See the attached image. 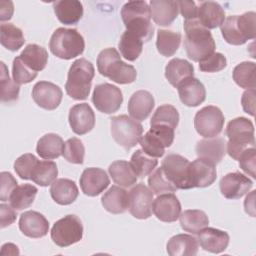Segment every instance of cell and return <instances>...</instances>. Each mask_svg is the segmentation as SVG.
<instances>
[{
	"label": "cell",
	"instance_id": "f1b7e54d",
	"mask_svg": "<svg viewBox=\"0 0 256 256\" xmlns=\"http://www.w3.org/2000/svg\"><path fill=\"white\" fill-rule=\"evenodd\" d=\"M102 206L112 214L124 213L129 208V193L119 186L110 187L101 198Z\"/></svg>",
	"mask_w": 256,
	"mask_h": 256
},
{
	"label": "cell",
	"instance_id": "44dd1931",
	"mask_svg": "<svg viewBox=\"0 0 256 256\" xmlns=\"http://www.w3.org/2000/svg\"><path fill=\"white\" fill-rule=\"evenodd\" d=\"M189 175L192 188L208 187L216 180L215 165L205 159L197 158L189 165Z\"/></svg>",
	"mask_w": 256,
	"mask_h": 256
},
{
	"label": "cell",
	"instance_id": "7a4b0ae2",
	"mask_svg": "<svg viewBox=\"0 0 256 256\" xmlns=\"http://www.w3.org/2000/svg\"><path fill=\"white\" fill-rule=\"evenodd\" d=\"M121 18L127 31L138 35L143 42H148L154 33L151 23L150 7L145 1H129L121 9Z\"/></svg>",
	"mask_w": 256,
	"mask_h": 256
},
{
	"label": "cell",
	"instance_id": "816d5d0a",
	"mask_svg": "<svg viewBox=\"0 0 256 256\" xmlns=\"http://www.w3.org/2000/svg\"><path fill=\"white\" fill-rule=\"evenodd\" d=\"M255 160H256V153L255 148L250 147L244 150L238 158L240 168L252 178H256L255 175Z\"/></svg>",
	"mask_w": 256,
	"mask_h": 256
},
{
	"label": "cell",
	"instance_id": "52a82bcc",
	"mask_svg": "<svg viewBox=\"0 0 256 256\" xmlns=\"http://www.w3.org/2000/svg\"><path fill=\"white\" fill-rule=\"evenodd\" d=\"M49 48L56 57L69 60L83 53L85 42L83 36L76 29L61 27L53 32Z\"/></svg>",
	"mask_w": 256,
	"mask_h": 256
},
{
	"label": "cell",
	"instance_id": "ee69618b",
	"mask_svg": "<svg viewBox=\"0 0 256 256\" xmlns=\"http://www.w3.org/2000/svg\"><path fill=\"white\" fill-rule=\"evenodd\" d=\"M178 123H179V113L177 109L172 105L164 104L159 106L154 112L150 121V126L166 125L175 129Z\"/></svg>",
	"mask_w": 256,
	"mask_h": 256
},
{
	"label": "cell",
	"instance_id": "3957f363",
	"mask_svg": "<svg viewBox=\"0 0 256 256\" xmlns=\"http://www.w3.org/2000/svg\"><path fill=\"white\" fill-rule=\"evenodd\" d=\"M97 69L102 76L118 84H130L137 77L136 69L132 65L123 62L115 48H107L99 53Z\"/></svg>",
	"mask_w": 256,
	"mask_h": 256
},
{
	"label": "cell",
	"instance_id": "1f68e13d",
	"mask_svg": "<svg viewBox=\"0 0 256 256\" xmlns=\"http://www.w3.org/2000/svg\"><path fill=\"white\" fill-rule=\"evenodd\" d=\"M194 67L187 60L174 58L171 59L165 67V77L175 88L184 80L193 77Z\"/></svg>",
	"mask_w": 256,
	"mask_h": 256
},
{
	"label": "cell",
	"instance_id": "30bf717a",
	"mask_svg": "<svg viewBox=\"0 0 256 256\" xmlns=\"http://www.w3.org/2000/svg\"><path fill=\"white\" fill-rule=\"evenodd\" d=\"M83 237V225L76 215H66L56 221L51 229V239L59 247H68Z\"/></svg>",
	"mask_w": 256,
	"mask_h": 256
},
{
	"label": "cell",
	"instance_id": "74e56055",
	"mask_svg": "<svg viewBox=\"0 0 256 256\" xmlns=\"http://www.w3.org/2000/svg\"><path fill=\"white\" fill-rule=\"evenodd\" d=\"M181 43V34L171 30L159 29L157 31L156 47L158 52L165 56H173L178 50Z\"/></svg>",
	"mask_w": 256,
	"mask_h": 256
},
{
	"label": "cell",
	"instance_id": "5bb4252c",
	"mask_svg": "<svg viewBox=\"0 0 256 256\" xmlns=\"http://www.w3.org/2000/svg\"><path fill=\"white\" fill-rule=\"evenodd\" d=\"M153 192L143 183L136 184L129 191V211L137 219H147L152 214Z\"/></svg>",
	"mask_w": 256,
	"mask_h": 256
},
{
	"label": "cell",
	"instance_id": "ffe728a7",
	"mask_svg": "<svg viewBox=\"0 0 256 256\" xmlns=\"http://www.w3.org/2000/svg\"><path fill=\"white\" fill-rule=\"evenodd\" d=\"M19 229L29 238H42L48 233L49 222L37 211H26L20 216Z\"/></svg>",
	"mask_w": 256,
	"mask_h": 256
},
{
	"label": "cell",
	"instance_id": "7dc6e473",
	"mask_svg": "<svg viewBox=\"0 0 256 256\" xmlns=\"http://www.w3.org/2000/svg\"><path fill=\"white\" fill-rule=\"evenodd\" d=\"M62 155L70 163L82 164L85 155V147L82 141L76 137L68 139L64 143Z\"/></svg>",
	"mask_w": 256,
	"mask_h": 256
},
{
	"label": "cell",
	"instance_id": "6da1fadb",
	"mask_svg": "<svg viewBox=\"0 0 256 256\" xmlns=\"http://www.w3.org/2000/svg\"><path fill=\"white\" fill-rule=\"evenodd\" d=\"M184 48L189 59L200 62L215 50V41L211 32L204 28L198 19L184 20Z\"/></svg>",
	"mask_w": 256,
	"mask_h": 256
},
{
	"label": "cell",
	"instance_id": "f6af8a7d",
	"mask_svg": "<svg viewBox=\"0 0 256 256\" xmlns=\"http://www.w3.org/2000/svg\"><path fill=\"white\" fill-rule=\"evenodd\" d=\"M1 75H0V84H1V101L3 103L13 102L18 99L20 86L14 80H11L9 77L8 69L4 62H1Z\"/></svg>",
	"mask_w": 256,
	"mask_h": 256
},
{
	"label": "cell",
	"instance_id": "83f0119b",
	"mask_svg": "<svg viewBox=\"0 0 256 256\" xmlns=\"http://www.w3.org/2000/svg\"><path fill=\"white\" fill-rule=\"evenodd\" d=\"M57 19L65 25H75L83 16V5L77 0H60L53 3Z\"/></svg>",
	"mask_w": 256,
	"mask_h": 256
},
{
	"label": "cell",
	"instance_id": "e575fe53",
	"mask_svg": "<svg viewBox=\"0 0 256 256\" xmlns=\"http://www.w3.org/2000/svg\"><path fill=\"white\" fill-rule=\"evenodd\" d=\"M112 180L120 187H131L137 182V175L134 172L130 162L117 160L110 164L108 168Z\"/></svg>",
	"mask_w": 256,
	"mask_h": 256
},
{
	"label": "cell",
	"instance_id": "bcb514c9",
	"mask_svg": "<svg viewBox=\"0 0 256 256\" xmlns=\"http://www.w3.org/2000/svg\"><path fill=\"white\" fill-rule=\"evenodd\" d=\"M148 184L150 190L153 192V194L156 195H160L166 192H175L177 190V187L167 178L161 167L150 174L148 178Z\"/></svg>",
	"mask_w": 256,
	"mask_h": 256
},
{
	"label": "cell",
	"instance_id": "ba28073f",
	"mask_svg": "<svg viewBox=\"0 0 256 256\" xmlns=\"http://www.w3.org/2000/svg\"><path fill=\"white\" fill-rule=\"evenodd\" d=\"M111 135L115 142L125 150H130L140 141L143 126L127 115L111 117Z\"/></svg>",
	"mask_w": 256,
	"mask_h": 256
},
{
	"label": "cell",
	"instance_id": "6f0895ef",
	"mask_svg": "<svg viewBox=\"0 0 256 256\" xmlns=\"http://www.w3.org/2000/svg\"><path fill=\"white\" fill-rule=\"evenodd\" d=\"M13 11H14V8H13V5H11L8 9L7 7H5V4H4V1L1 2V9H0V20L1 21H5V20H9L11 19L12 17V14H13Z\"/></svg>",
	"mask_w": 256,
	"mask_h": 256
},
{
	"label": "cell",
	"instance_id": "5b68a950",
	"mask_svg": "<svg viewBox=\"0 0 256 256\" xmlns=\"http://www.w3.org/2000/svg\"><path fill=\"white\" fill-rule=\"evenodd\" d=\"M226 136L229 139L226 150L234 160H238L244 150L255 146L253 123L245 117L231 120L226 127Z\"/></svg>",
	"mask_w": 256,
	"mask_h": 256
},
{
	"label": "cell",
	"instance_id": "8992f818",
	"mask_svg": "<svg viewBox=\"0 0 256 256\" xmlns=\"http://www.w3.org/2000/svg\"><path fill=\"white\" fill-rule=\"evenodd\" d=\"M256 14L253 11L227 17L221 27L224 40L231 45H242L256 35Z\"/></svg>",
	"mask_w": 256,
	"mask_h": 256
},
{
	"label": "cell",
	"instance_id": "ac0fdd59",
	"mask_svg": "<svg viewBox=\"0 0 256 256\" xmlns=\"http://www.w3.org/2000/svg\"><path fill=\"white\" fill-rule=\"evenodd\" d=\"M82 192L87 196H97L101 194L110 184L107 173L96 167L86 168L79 179Z\"/></svg>",
	"mask_w": 256,
	"mask_h": 256
},
{
	"label": "cell",
	"instance_id": "484cf974",
	"mask_svg": "<svg viewBox=\"0 0 256 256\" xmlns=\"http://www.w3.org/2000/svg\"><path fill=\"white\" fill-rule=\"evenodd\" d=\"M197 11L199 23L206 29H215L225 20V11L221 5L214 1H205L200 4Z\"/></svg>",
	"mask_w": 256,
	"mask_h": 256
},
{
	"label": "cell",
	"instance_id": "9f6ffc18",
	"mask_svg": "<svg viewBox=\"0 0 256 256\" xmlns=\"http://www.w3.org/2000/svg\"><path fill=\"white\" fill-rule=\"evenodd\" d=\"M177 4H178V8L180 10V13L184 17L185 20L197 19L198 8L196 7L195 2H193V1H177Z\"/></svg>",
	"mask_w": 256,
	"mask_h": 256
},
{
	"label": "cell",
	"instance_id": "b9f144b4",
	"mask_svg": "<svg viewBox=\"0 0 256 256\" xmlns=\"http://www.w3.org/2000/svg\"><path fill=\"white\" fill-rule=\"evenodd\" d=\"M233 80L241 88H255V63L245 61L235 66L233 70Z\"/></svg>",
	"mask_w": 256,
	"mask_h": 256
},
{
	"label": "cell",
	"instance_id": "ab89813d",
	"mask_svg": "<svg viewBox=\"0 0 256 256\" xmlns=\"http://www.w3.org/2000/svg\"><path fill=\"white\" fill-rule=\"evenodd\" d=\"M38 190L34 185L22 184L17 186L9 197L10 205L15 210H23L28 208L34 202Z\"/></svg>",
	"mask_w": 256,
	"mask_h": 256
},
{
	"label": "cell",
	"instance_id": "d4e9b609",
	"mask_svg": "<svg viewBox=\"0 0 256 256\" xmlns=\"http://www.w3.org/2000/svg\"><path fill=\"white\" fill-rule=\"evenodd\" d=\"M154 105L155 101L152 94L146 90H139L132 94L127 108L133 119L143 121L150 115Z\"/></svg>",
	"mask_w": 256,
	"mask_h": 256
},
{
	"label": "cell",
	"instance_id": "4316f807",
	"mask_svg": "<svg viewBox=\"0 0 256 256\" xmlns=\"http://www.w3.org/2000/svg\"><path fill=\"white\" fill-rule=\"evenodd\" d=\"M151 18L159 26H169L178 15L177 1L172 0H151Z\"/></svg>",
	"mask_w": 256,
	"mask_h": 256
},
{
	"label": "cell",
	"instance_id": "f907efd6",
	"mask_svg": "<svg viewBox=\"0 0 256 256\" xmlns=\"http://www.w3.org/2000/svg\"><path fill=\"white\" fill-rule=\"evenodd\" d=\"M227 66V60L221 53L214 52L199 62V69L202 72H219Z\"/></svg>",
	"mask_w": 256,
	"mask_h": 256
},
{
	"label": "cell",
	"instance_id": "d6a6232c",
	"mask_svg": "<svg viewBox=\"0 0 256 256\" xmlns=\"http://www.w3.org/2000/svg\"><path fill=\"white\" fill-rule=\"evenodd\" d=\"M63 147L64 142L59 135L55 133H48L38 140L36 152L41 158L51 160L62 155Z\"/></svg>",
	"mask_w": 256,
	"mask_h": 256
},
{
	"label": "cell",
	"instance_id": "db71d44e",
	"mask_svg": "<svg viewBox=\"0 0 256 256\" xmlns=\"http://www.w3.org/2000/svg\"><path fill=\"white\" fill-rule=\"evenodd\" d=\"M16 212L14 208L7 204H0V224L1 228L11 225L16 220Z\"/></svg>",
	"mask_w": 256,
	"mask_h": 256
},
{
	"label": "cell",
	"instance_id": "9c48e42d",
	"mask_svg": "<svg viewBox=\"0 0 256 256\" xmlns=\"http://www.w3.org/2000/svg\"><path fill=\"white\" fill-rule=\"evenodd\" d=\"M174 129L166 125H154L140 139L142 150L151 157L159 158L165 153V148L170 147L174 140Z\"/></svg>",
	"mask_w": 256,
	"mask_h": 256
},
{
	"label": "cell",
	"instance_id": "f35d334b",
	"mask_svg": "<svg viewBox=\"0 0 256 256\" xmlns=\"http://www.w3.org/2000/svg\"><path fill=\"white\" fill-rule=\"evenodd\" d=\"M0 42L6 49L17 51L24 45L25 38L20 28L11 23H3L0 25Z\"/></svg>",
	"mask_w": 256,
	"mask_h": 256
},
{
	"label": "cell",
	"instance_id": "11a10c76",
	"mask_svg": "<svg viewBox=\"0 0 256 256\" xmlns=\"http://www.w3.org/2000/svg\"><path fill=\"white\" fill-rule=\"evenodd\" d=\"M241 104L243 110L251 116L255 114V88L247 89L241 98Z\"/></svg>",
	"mask_w": 256,
	"mask_h": 256
},
{
	"label": "cell",
	"instance_id": "d6986e66",
	"mask_svg": "<svg viewBox=\"0 0 256 256\" xmlns=\"http://www.w3.org/2000/svg\"><path fill=\"white\" fill-rule=\"evenodd\" d=\"M152 211L160 221L171 223L179 218L181 204L174 194H161L153 201Z\"/></svg>",
	"mask_w": 256,
	"mask_h": 256
},
{
	"label": "cell",
	"instance_id": "60d3db41",
	"mask_svg": "<svg viewBox=\"0 0 256 256\" xmlns=\"http://www.w3.org/2000/svg\"><path fill=\"white\" fill-rule=\"evenodd\" d=\"M57 175L58 168L55 162L49 160L38 161L31 174V180L34 183L45 187L53 183L56 180Z\"/></svg>",
	"mask_w": 256,
	"mask_h": 256
},
{
	"label": "cell",
	"instance_id": "7bdbcfd3",
	"mask_svg": "<svg viewBox=\"0 0 256 256\" xmlns=\"http://www.w3.org/2000/svg\"><path fill=\"white\" fill-rule=\"evenodd\" d=\"M130 164L136 175L143 178L152 173L158 164V160L149 156L143 150L138 149L132 154Z\"/></svg>",
	"mask_w": 256,
	"mask_h": 256
},
{
	"label": "cell",
	"instance_id": "836d02e7",
	"mask_svg": "<svg viewBox=\"0 0 256 256\" xmlns=\"http://www.w3.org/2000/svg\"><path fill=\"white\" fill-rule=\"evenodd\" d=\"M19 57L27 67L37 73L46 67L48 61L46 49L37 44H28Z\"/></svg>",
	"mask_w": 256,
	"mask_h": 256
},
{
	"label": "cell",
	"instance_id": "2e32d148",
	"mask_svg": "<svg viewBox=\"0 0 256 256\" xmlns=\"http://www.w3.org/2000/svg\"><path fill=\"white\" fill-rule=\"evenodd\" d=\"M253 186V182L240 172H232L223 176L219 187L221 194L227 199H239Z\"/></svg>",
	"mask_w": 256,
	"mask_h": 256
},
{
	"label": "cell",
	"instance_id": "cb8c5ba5",
	"mask_svg": "<svg viewBox=\"0 0 256 256\" xmlns=\"http://www.w3.org/2000/svg\"><path fill=\"white\" fill-rule=\"evenodd\" d=\"M229 240L230 237L227 232L216 228L205 227L198 233V242L200 243V246L205 251L215 254L226 250Z\"/></svg>",
	"mask_w": 256,
	"mask_h": 256
},
{
	"label": "cell",
	"instance_id": "e0dca14e",
	"mask_svg": "<svg viewBox=\"0 0 256 256\" xmlns=\"http://www.w3.org/2000/svg\"><path fill=\"white\" fill-rule=\"evenodd\" d=\"M68 120L75 134L84 135L94 128L95 114L88 103H79L71 107Z\"/></svg>",
	"mask_w": 256,
	"mask_h": 256
},
{
	"label": "cell",
	"instance_id": "7402d4cb",
	"mask_svg": "<svg viewBox=\"0 0 256 256\" xmlns=\"http://www.w3.org/2000/svg\"><path fill=\"white\" fill-rule=\"evenodd\" d=\"M177 89L181 102L188 107H196L203 103L206 98L204 85L200 80L194 77H190L181 82Z\"/></svg>",
	"mask_w": 256,
	"mask_h": 256
},
{
	"label": "cell",
	"instance_id": "8d00e7d4",
	"mask_svg": "<svg viewBox=\"0 0 256 256\" xmlns=\"http://www.w3.org/2000/svg\"><path fill=\"white\" fill-rule=\"evenodd\" d=\"M143 43V40L138 35L126 30L120 38L118 47L121 55L126 60L135 61L142 52Z\"/></svg>",
	"mask_w": 256,
	"mask_h": 256
},
{
	"label": "cell",
	"instance_id": "8fae6325",
	"mask_svg": "<svg viewBox=\"0 0 256 256\" xmlns=\"http://www.w3.org/2000/svg\"><path fill=\"white\" fill-rule=\"evenodd\" d=\"M222 111L213 105L201 108L194 117V127L197 133L204 138H213L219 135L224 125Z\"/></svg>",
	"mask_w": 256,
	"mask_h": 256
},
{
	"label": "cell",
	"instance_id": "9a60e30c",
	"mask_svg": "<svg viewBox=\"0 0 256 256\" xmlns=\"http://www.w3.org/2000/svg\"><path fill=\"white\" fill-rule=\"evenodd\" d=\"M61 88L48 81L37 82L32 89V98L34 102L45 110L56 109L62 100Z\"/></svg>",
	"mask_w": 256,
	"mask_h": 256
},
{
	"label": "cell",
	"instance_id": "7c38bea8",
	"mask_svg": "<svg viewBox=\"0 0 256 256\" xmlns=\"http://www.w3.org/2000/svg\"><path fill=\"white\" fill-rule=\"evenodd\" d=\"M189 165L188 159L179 154L171 153L164 158L161 168L177 189H191Z\"/></svg>",
	"mask_w": 256,
	"mask_h": 256
},
{
	"label": "cell",
	"instance_id": "4dcf8cb0",
	"mask_svg": "<svg viewBox=\"0 0 256 256\" xmlns=\"http://www.w3.org/2000/svg\"><path fill=\"white\" fill-rule=\"evenodd\" d=\"M167 252L170 256H194L198 252V240L188 234H177L167 242Z\"/></svg>",
	"mask_w": 256,
	"mask_h": 256
},
{
	"label": "cell",
	"instance_id": "f5cc1de1",
	"mask_svg": "<svg viewBox=\"0 0 256 256\" xmlns=\"http://www.w3.org/2000/svg\"><path fill=\"white\" fill-rule=\"evenodd\" d=\"M1 186H0V200L7 201L13 190L17 187V180L9 172H1Z\"/></svg>",
	"mask_w": 256,
	"mask_h": 256
},
{
	"label": "cell",
	"instance_id": "4fadbf2b",
	"mask_svg": "<svg viewBox=\"0 0 256 256\" xmlns=\"http://www.w3.org/2000/svg\"><path fill=\"white\" fill-rule=\"evenodd\" d=\"M92 102L96 109L105 114H112L119 110L123 102L121 90L110 83L96 85L92 94Z\"/></svg>",
	"mask_w": 256,
	"mask_h": 256
},
{
	"label": "cell",
	"instance_id": "603a6c76",
	"mask_svg": "<svg viewBox=\"0 0 256 256\" xmlns=\"http://www.w3.org/2000/svg\"><path fill=\"white\" fill-rule=\"evenodd\" d=\"M226 144V140L222 137L202 139L196 144V154L198 158L205 159L216 165L225 156Z\"/></svg>",
	"mask_w": 256,
	"mask_h": 256
},
{
	"label": "cell",
	"instance_id": "d590c367",
	"mask_svg": "<svg viewBox=\"0 0 256 256\" xmlns=\"http://www.w3.org/2000/svg\"><path fill=\"white\" fill-rule=\"evenodd\" d=\"M179 218L181 228L191 234H198L209 224V219L206 213L198 209L185 210L180 214Z\"/></svg>",
	"mask_w": 256,
	"mask_h": 256
},
{
	"label": "cell",
	"instance_id": "f546056e",
	"mask_svg": "<svg viewBox=\"0 0 256 256\" xmlns=\"http://www.w3.org/2000/svg\"><path fill=\"white\" fill-rule=\"evenodd\" d=\"M78 187L74 181L67 178L56 179L50 187L52 199L59 205H69L78 197Z\"/></svg>",
	"mask_w": 256,
	"mask_h": 256
},
{
	"label": "cell",
	"instance_id": "277c9868",
	"mask_svg": "<svg viewBox=\"0 0 256 256\" xmlns=\"http://www.w3.org/2000/svg\"><path fill=\"white\" fill-rule=\"evenodd\" d=\"M95 75L93 64L85 58L75 60L68 71L65 84L66 93L75 100H84L89 96Z\"/></svg>",
	"mask_w": 256,
	"mask_h": 256
},
{
	"label": "cell",
	"instance_id": "681fc988",
	"mask_svg": "<svg viewBox=\"0 0 256 256\" xmlns=\"http://www.w3.org/2000/svg\"><path fill=\"white\" fill-rule=\"evenodd\" d=\"M37 74V72H34L29 67H27L19 56L14 58L12 64V76L13 80L17 84H27L33 81L36 78Z\"/></svg>",
	"mask_w": 256,
	"mask_h": 256
},
{
	"label": "cell",
	"instance_id": "c3c4849f",
	"mask_svg": "<svg viewBox=\"0 0 256 256\" xmlns=\"http://www.w3.org/2000/svg\"><path fill=\"white\" fill-rule=\"evenodd\" d=\"M38 161L39 160L37 157L31 153L23 154L14 162V170L20 178L24 180H30L31 174Z\"/></svg>",
	"mask_w": 256,
	"mask_h": 256
}]
</instances>
